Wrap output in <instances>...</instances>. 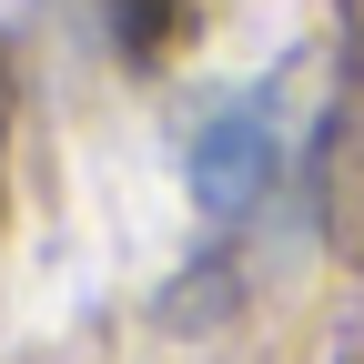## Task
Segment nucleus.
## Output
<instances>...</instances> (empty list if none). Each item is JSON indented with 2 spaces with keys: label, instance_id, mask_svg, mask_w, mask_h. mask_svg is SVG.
I'll return each instance as SVG.
<instances>
[{
  "label": "nucleus",
  "instance_id": "1",
  "mask_svg": "<svg viewBox=\"0 0 364 364\" xmlns=\"http://www.w3.org/2000/svg\"><path fill=\"white\" fill-rule=\"evenodd\" d=\"M284 152H294V71L213 102L203 132H193V152H182V182H193L203 223H243L273 182H284Z\"/></svg>",
  "mask_w": 364,
  "mask_h": 364
}]
</instances>
